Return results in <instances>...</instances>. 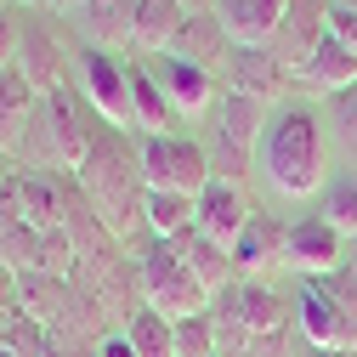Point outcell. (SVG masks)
<instances>
[{"instance_id": "cell-41", "label": "cell", "mask_w": 357, "mask_h": 357, "mask_svg": "<svg viewBox=\"0 0 357 357\" xmlns=\"http://www.w3.org/2000/svg\"><path fill=\"white\" fill-rule=\"evenodd\" d=\"M46 6H52V12H85L91 0H46Z\"/></svg>"}, {"instance_id": "cell-39", "label": "cell", "mask_w": 357, "mask_h": 357, "mask_svg": "<svg viewBox=\"0 0 357 357\" xmlns=\"http://www.w3.org/2000/svg\"><path fill=\"white\" fill-rule=\"evenodd\" d=\"M12 306H17V273H12L6 261H0V318H6Z\"/></svg>"}, {"instance_id": "cell-18", "label": "cell", "mask_w": 357, "mask_h": 357, "mask_svg": "<svg viewBox=\"0 0 357 357\" xmlns=\"http://www.w3.org/2000/svg\"><path fill=\"white\" fill-rule=\"evenodd\" d=\"M170 244H176V255L188 261V273H193V278H199V284L210 289V301H215L221 289H227V284L238 278V273H233V255H227V244H215L210 233L188 227V233H176Z\"/></svg>"}, {"instance_id": "cell-46", "label": "cell", "mask_w": 357, "mask_h": 357, "mask_svg": "<svg viewBox=\"0 0 357 357\" xmlns=\"http://www.w3.org/2000/svg\"><path fill=\"white\" fill-rule=\"evenodd\" d=\"M329 6H346V12H357V0H329Z\"/></svg>"}, {"instance_id": "cell-30", "label": "cell", "mask_w": 357, "mask_h": 357, "mask_svg": "<svg viewBox=\"0 0 357 357\" xmlns=\"http://www.w3.org/2000/svg\"><path fill=\"white\" fill-rule=\"evenodd\" d=\"M40 244H46V233L17 221V227L0 233V261H6L12 273H40Z\"/></svg>"}, {"instance_id": "cell-38", "label": "cell", "mask_w": 357, "mask_h": 357, "mask_svg": "<svg viewBox=\"0 0 357 357\" xmlns=\"http://www.w3.org/2000/svg\"><path fill=\"white\" fill-rule=\"evenodd\" d=\"M97 357H137V346H130L125 329H108V335L97 340Z\"/></svg>"}, {"instance_id": "cell-3", "label": "cell", "mask_w": 357, "mask_h": 357, "mask_svg": "<svg viewBox=\"0 0 357 357\" xmlns=\"http://www.w3.org/2000/svg\"><path fill=\"white\" fill-rule=\"evenodd\" d=\"M137 273H142V295L153 312L165 318H193V312H210V289L188 273V261L176 255L170 238H148V250L137 255Z\"/></svg>"}, {"instance_id": "cell-17", "label": "cell", "mask_w": 357, "mask_h": 357, "mask_svg": "<svg viewBox=\"0 0 357 357\" xmlns=\"http://www.w3.org/2000/svg\"><path fill=\"white\" fill-rule=\"evenodd\" d=\"M295 85H301V91H312V97H340V91H351V85H357V57L340 46V40L324 34V46L295 68Z\"/></svg>"}, {"instance_id": "cell-8", "label": "cell", "mask_w": 357, "mask_h": 357, "mask_svg": "<svg viewBox=\"0 0 357 357\" xmlns=\"http://www.w3.org/2000/svg\"><path fill=\"white\" fill-rule=\"evenodd\" d=\"M284 261L295 266L301 278H324V273H335V266L346 261V238L329 227L324 215H301V221L284 227Z\"/></svg>"}, {"instance_id": "cell-14", "label": "cell", "mask_w": 357, "mask_h": 357, "mask_svg": "<svg viewBox=\"0 0 357 357\" xmlns=\"http://www.w3.org/2000/svg\"><path fill=\"white\" fill-rule=\"evenodd\" d=\"M250 193L238 188V182H221V176H210V188L199 193V215H193V227L199 233H210L215 244H227L233 250V238L244 233V221H250Z\"/></svg>"}, {"instance_id": "cell-12", "label": "cell", "mask_w": 357, "mask_h": 357, "mask_svg": "<svg viewBox=\"0 0 357 357\" xmlns=\"http://www.w3.org/2000/svg\"><path fill=\"white\" fill-rule=\"evenodd\" d=\"M68 199H74V176L68 170H17V204H23L29 227L57 233L68 221Z\"/></svg>"}, {"instance_id": "cell-11", "label": "cell", "mask_w": 357, "mask_h": 357, "mask_svg": "<svg viewBox=\"0 0 357 357\" xmlns=\"http://www.w3.org/2000/svg\"><path fill=\"white\" fill-rule=\"evenodd\" d=\"M40 114H46V130H52V148H57V165L74 176L85 159H91V148H97V119L85 114L68 91H57V97H46L40 102Z\"/></svg>"}, {"instance_id": "cell-4", "label": "cell", "mask_w": 357, "mask_h": 357, "mask_svg": "<svg viewBox=\"0 0 357 357\" xmlns=\"http://www.w3.org/2000/svg\"><path fill=\"white\" fill-rule=\"evenodd\" d=\"M137 159H142L148 188H170V193H188V199H199L210 188V153L188 137H176V130L170 137H142Z\"/></svg>"}, {"instance_id": "cell-29", "label": "cell", "mask_w": 357, "mask_h": 357, "mask_svg": "<svg viewBox=\"0 0 357 357\" xmlns=\"http://www.w3.org/2000/svg\"><path fill=\"white\" fill-rule=\"evenodd\" d=\"M340 238H357V176H340V182H324V210H318Z\"/></svg>"}, {"instance_id": "cell-33", "label": "cell", "mask_w": 357, "mask_h": 357, "mask_svg": "<svg viewBox=\"0 0 357 357\" xmlns=\"http://www.w3.org/2000/svg\"><path fill=\"white\" fill-rule=\"evenodd\" d=\"M335 137H340L346 148H357V85L335 97Z\"/></svg>"}, {"instance_id": "cell-26", "label": "cell", "mask_w": 357, "mask_h": 357, "mask_svg": "<svg viewBox=\"0 0 357 357\" xmlns=\"http://www.w3.org/2000/svg\"><path fill=\"white\" fill-rule=\"evenodd\" d=\"M193 215H199V199L170 193V188H148L142 227H148L153 238H176V233H188V227H193Z\"/></svg>"}, {"instance_id": "cell-22", "label": "cell", "mask_w": 357, "mask_h": 357, "mask_svg": "<svg viewBox=\"0 0 357 357\" xmlns=\"http://www.w3.org/2000/svg\"><path fill=\"white\" fill-rule=\"evenodd\" d=\"M266 119H273L266 102H255V97H244V91H221V102H215V137H227V142H238V148L255 153Z\"/></svg>"}, {"instance_id": "cell-31", "label": "cell", "mask_w": 357, "mask_h": 357, "mask_svg": "<svg viewBox=\"0 0 357 357\" xmlns=\"http://www.w3.org/2000/svg\"><path fill=\"white\" fill-rule=\"evenodd\" d=\"M210 176H221V182H250V170H255V153L250 148H238V142H227V137H215V130H210Z\"/></svg>"}, {"instance_id": "cell-44", "label": "cell", "mask_w": 357, "mask_h": 357, "mask_svg": "<svg viewBox=\"0 0 357 357\" xmlns=\"http://www.w3.org/2000/svg\"><path fill=\"white\" fill-rule=\"evenodd\" d=\"M346 266L357 273V238H346Z\"/></svg>"}, {"instance_id": "cell-10", "label": "cell", "mask_w": 357, "mask_h": 357, "mask_svg": "<svg viewBox=\"0 0 357 357\" xmlns=\"http://www.w3.org/2000/svg\"><path fill=\"white\" fill-rule=\"evenodd\" d=\"M324 34H329V6H324V0H289V12L278 23V34L266 40V52H273L289 68V79H295V68L324 46Z\"/></svg>"}, {"instance_id": "cell-13", "label": "cell", "mask_w": 357, "mask_h": 357, "mask_svg": "<svg viewBox=\"0 0 357 357\" xmlns=\"http://www.w3.org/2000/svg\"><path fill=\"white\" fill-rule=\"evenodd\" d=\"M68 52L52 40V29H40V23H23V46H17V74L34 85L40 97H57L68 91Z\"/></svg>"}, {"instance_id": "cell-20", "label": "cell", "mask_w": 357, "mask_h": 357, "mask_svg": "<svg viewBox=\"0 0 357 357\" xmlns=\"http://www.w3.org/2000/svg\"><path fill=\"white\" fill-rule=\"evenodd\" d=\"M79 23H85V46L119 57V46H130V34H137V0H91Z\"/></svg>"}, {"instance_id": "cell-32", "label": "cell", "mask_w": 357, "mask_h": 357, "mask_svg": "<svg viewBox=\"0 0 357 357\" xmlns=\"http://www.w3.org/2000/svg\"><path fill=\"white\" fill-rule=\"evenodd\" d=\"M176 357H215V324L210 312H193V318H176Z\"/></svg>"}, {"instance_id": "cell-6", "label": "cell", "mask_w": 357, "mask_h": 357, "mask_svg": "<svg viewBox=\"0 0 357 357\" xmlns=\"http://www.w3.org/2000/svg\"><path fill=\"white\" fill-rule=\"evenodd\" d=\"M295 329L312 351H346V318H340V301L329 289V273L324 278H301V295H295Z\"/></svg>"}, {"instance_id": "cell-45", "label": "cell", "mask_w": 357, "mask_h": 357, "mask_svg": "<svg viewBox=\"0 0 357 357\" xmlns=\"http://www.w3.org/2000/svg\"><path fill=\"white\" fill-rule=\"evenodd\" d=\"M312 357H357V351H312Z\"/></svg>"}, {"instance_id": "cell-2", "label": "cell", "mask_w": 357, "mask_h": 357, "mask_svg": "<svg viewBox=\"0 0 357 357\" xmlns=\"http://www.w3.org/2000/svg\"><path fill=\"white\" fill-rule=\"evenodd\" d=\"M74 182L85 193V204H91L114 238H130L142 227V204H148V176H142V159L137 148L125 142V130H97V148L91 159H85L74 170Z\"/></svg>"}, {"instance_id": "cell-16", "label": "cell", "mask_w": 357, "mask_h": 357, "mask_svg": "<svg viewBox=\"0 0 357 357\" xmlns=\"http://www.w3.org/2000/svg\"><path fill=\"white\" fill-rule=\"evenodd\" d=\"M284 12H289V0H215V17L233 34V46H266L278 34Z\"/></svg>"}, {"instance_id": "cell-43", "label": "cell", "mask_w": 357, "mask_h": 357, "mask_svg": "<svg viewBox=\"0 0 357 357\" xmlns=\"http://www.w3.org/2000/svg\"><path fill=\"white\" fill-rule=\"evenodd\" d=\"M182 12H215V0H182Z\"/></svg>"}, {"instance_id": "cell-19", "label": "cell", "mask_w": 357, "mask_h": 357, "mask_svg": "<svg viewBox=\"0 0 357 357\" xmlns=\"http://www.w3.org/2000/svg\"><path fill=\"white\" fill-rule=\"evenodd\" d=\"M193 12H182V0H137V34H130V46L148 52V57H165L176 46V34L188 29Z\"/></svg>"}, {"instance_id": "cell-47", "label": "cell", "mask_w": 357, "mask_h": 357, "mask_svg": "<svg viewBox=\"0 0 357 357\" xmlns=\"http://www.w3.org/2000/svg\"><path fill=\"white\" fill-rule=\"evenodd\" d=\"M0 357H12V351H6V346H0Z\"/></svg>"}, {"instance_id": "cell-5", "label": "cell", "mask_w": 357, "mask_h": 357, "mask_svg": "<svg viewBox=\"0 0 357 357\" xmlns=\"http://www.w3.org/2000/svg\"><path fill=\"white\" fill-rule=\"evenodd\" d=\"M74 68H79V85H85V102L97 108V119L108 130L137 125V108H130V63L125 57L97 52V46H79L74 52Z\"/></svg>"}, {"instance_id": "cell-9", "label": "cell", "mask_w": 357, "mask_h": 357, "mask_svg": "<svg viewBox=\"0 0 357 357\" xmlns=\"http://www.w3.org/2000/svg\"><path fill=\"white\" fill-rule=\"evenodd\" d=\"M221 79H227V91H244V97H255L266 108L284 102V91H289V68L266 46H233L227 63H221Z\"/></svg>"}, {"instance_id": "cell-15", "label": "cell", "mask_w": 357, "mask_h": 357, "mask_svg": "<svg viewBox=\"0 0 357 357\" xmlns=\"http://www.w3.org/2000/svg\"><path fill=\"white\" fill-rule=\"evenodd\" d=\"M227 255H233V273H238V278H261L273 261H284V221L266 215V210H250L244 233L233 238Z\"/></svg>"}, {"instance_id": "cell-7", "label": "cell", "mask_w": 357, "mask_h": 357, "mask_svg": "<svg viewBox=\"0 0 357 357\" xmlns=\"http://www.w3.org/2000/svg\"><path fill=\"white\" fill-rule=\"evenodd\" d=\"M148 68H153V79L165 85L170 108L182 114V119H199V114H210V108L221 102V85H215L221 74H210V68H199V63H188V57H176V52L153 57Z\"/></svg>"}, {"instance_id": "cell-23", "label": "cell", "mask_w": 357, "mask_h": 357, "mask_svg": "<svg viewBox=\"0 0 357 357\" xmlns=\"http://www.w3.org/2000/svg\"><path fill=\"white\" fill-rule=\"evenodd\" d=\"M130 108H137V125L148 130V137H170V125L182 119V114L170 108L165 85L153 79V68H148V63H130Z\"/></svg>"}, {"instance_id": "cell-27", "label": "cell", "mask_w": 357, "mask_h": 357, "mask_svg": "<svg viewBox=\"0 0 357 357\" xmlns=\"http://www.w3.org/2000/svg\"><path fill=\"white\" fill-rule=\"evenodd\" d=\"M119 329L130 335L137 357H176V329H170V318H165V312H153V306L130 312V318H125Z\"/></svg>"}, {"instance_id": "cell-24", "label": "cell", "mask_w": 357, "mask_h": 357, "mask_svg": "<svg viewBox=\"0 0 357 357\" xmlns=\"http://www.w3.org/2000/svg\"><path fill=\"white\" fill-rule=\"evenodd\" d=\"M40 102H46V97H40L34 91V85L17 74V68H6V74H0V148H17V137H23V125L40 114Z\"/></svg>"}, {"instance_id": "cell-25", "label": "cell", "mask_w": 357, "mask_h": 357, "mask_svg": "<svg viewBox=\"0 0 357 357\" xmlns=\"http://www.w3.org/2000/svg\"><path fill=\"white\" fill-rule=\"evenodd\" d=\"M68 295H74V284H68V278H52V273H17V312L40 318L46 329L63 318Z\"/></svg>"}, {"instance_id": "cell-42", "label": "cell", "mask_w": 357, "mask_h": 357, "mask_svg": "<svg viewBox=\"0 0 357 357\" xmlns=\"http://www.w3.org/2000/svg\"><path fill=\"white\" fill-rule=\"evenodd\" d=\"M12 176H17V170H12V153H6V148H0V188H6V182H12Z\"/></svg>"}, {"instance_id": "cell-1", "label": "cell", "mask_w": 357, "mask_h": 357, "mask_svg": "<svg viewBox=\"0 0 357 357\" xmlns=\"http://www.w3.org/2000/svg\"><path fill=\"white\" fill-rule=\"evenodd\" d=\"M261 176L278 199H306L324 188L329 176V142H324V119L312 114L306 102H278L273 119L261 130Z\"/></svg>"}, {"instance_id": "cell-28", "label": "cell", "mask_w": 357, "mask_h": 357, "mask_svg": "<svg viewBox=\"0 0 357 357\" xmlns=\"http://www.w3.org/2000/svg\"><path fill=\"white\" fill-rule=\"evenodd\" d=\"M0 346H6L12 357H46L57 340H52V329L40 324V318H29V312H6V318H0Z\"/></svg>"}, {"instance_id": "cell-40", "label": "cell", "mask_w": 357, "mask_h": 357, "mask_svg": "<svg viewBox=\"0 0 357 357\" xmlns=\"http://www.w3.org/2000/svg\"><path fill=\"white\" fill-rule=\"evenodd\" d=\"M46 357H97V346H52Z\"/></svg>"}, {"instance_id": "cell-35", "label": "cell", "mask_w": 357, "mask_h": 357, "mask_svg": "<svg viewBox=\"0 0 357 357\" xmlns=\"http://www.w3.org/2000/svg\"><path fill=\"white\" fill-rule=\"evenodd\" d=\"M233 357H295V351H289V335H250Z\"/></svg>"}, {"instance_id": "cell-34", "label": "cell", "mask_w": 357, "mask_h": 357, "mask_svg": "<svg viewBox=\"0 0 357 357\" xmlns=\"http://www.w3.org/2000/svg\"><path fill=\"white\" fill-rule=\"evenodd\" d=\"M17 46H23V23L12 12H0V74L17 68Z\"/></svg>"}, {"instance_id": "cell-21", "label": "cell", "mask_w": 357, "mask_h": 357, "mask_svg": "<svg viewBox=\"0 0 357 357\" xmlns=\"http://www.w3.org/2000/svg\"><path fill=\"white\" fill-rule=\"evenodd\" d=\"M170 52H176V57H188V63H199V68H210V74H221V63H227V52H233V34L221 29L215 12H193L188 29L176 34V46H170Z\"/></svg>"}, {"instance_id": "cell-36", "label": "cell", "mask_w": 357, "mask_h": 357, "mask_svg": "<svg viewBox=\"0 0 357 357\" xmlns=\"http://www.w3.org/2000/svg\"><path fill=\"white\" fill-rule=\"evenodd\" d=\"M329 40H340V46L357 57V12H346V6H329Z\"/></svg>"}, {"instance_id": "cell-37", "label": "cell", "mask_w": 357, "mask_h": 357, "mask_svg": "<svg viewBox=\"0 0 357 357\" xmlns=\"http://www.w3.org/2000/svg\"><path fill=\"white\" fill-rule=\"evenodd\" d=\"M17 221H23V204H17V176H12V182L0 188V233L17 227Z\"/></svg>"}]
</instances>
